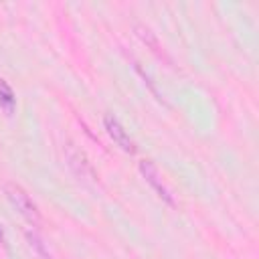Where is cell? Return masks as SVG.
I'll list each match as a JSON object with an SVG mask.
<instances>
[{
	"mask_svg": "<svg viewBox=\"0 0 259 259\" xmlns=\"http://www.w3.org/2000/svg\"><path fill=\"white\" fill-rule=\"evenodd\" d=\"M4 192H6V198L10 200V204L20 212V217L24 221H28L32 227H38L40 225V212L36 208V204L32 202V198L28 196V192L18 186V184H6L4 186Z\"/></svg>",
	"mask_w": 259,
	"mask_h": 259,
	"instance_id": "cell-1",
	"label": "cell"
},
{
	"mask_svg": "<svg viewBox=\"0 0 259 259\" xmlns=\"http://www.w3.org/2000/svg\"><path fill=\"white\" fill-rule=\"evenodd\" d=\"M63 150H65L67 166L71 168V172H73L77 178H81V180H89V182H95V180H97V174H95L91 162L87 160V156H85L75 144L67 142Z\"/></svg>",
	"mask_w": 259,
	"mask_h": 259,
	"instance_id": "cell-2",
	"label": "cell"
},
{
	"mask_svg": "<svg viewBox=\"0 0 259 259\" xmlns=\"http://www.w3.org/2000/svg\"><path fill=\"white\" fill-rule=\"evenodd\" d=\"M140 172L144 174V178H146V182L156 190V194L164 200V202H168V204H174V198H172V194H170V190H168V186L162 182V178H160V172H158V168L150 162V160H142L140 162Z\"/></svg>",
	"mask_w": 259,
	"mask_h": 259,
	"instance_id": "cell-3",
	"label": "cell"
},
{
	"mask_svg": "<svg viewBox=\"0 0 259 259\" xmlns=\"http://www.w3.org/2000/svg\"><path fill=\"white\" fill-rule=\"evenodd\" d=\"M103 125H105V132L109 134V138H111L123 152H130V154L136 152V146H134L132 138L125 134V130L121 127V123H119L113 115H105V117H103Z\"/></svg>",
	"mask_w": 259,
	"mask_h": 259,
	"instance_id": "cell-4",
	"label": "cell"
},
{
	"mask_svg": "<svg viewBox=\"0 0 259 259\" xmlns=\"http://www.w3.org/2000/svg\"><path fill=\"white\" fill-rule=\"evenodd\" d=\"M0 107H2L8 115H12V113H14V107H16V97H14L10 85H8L4 79H0Z\"/></svg>",
	"mask_w": 259,
	"mask_h": 259,
	"instance_id": "cell-5",
	"label": "cell"
},
{
	"mask_svg": "<svg viewBox=\"0 0 259 259\" xmlns=\"http://www.w3.org/2000/svg\"><path fill=\"white\" fill-rule=\"evenodd\" d=\"M136 32H138V36H140V38H142V40H144V42H146V45H148V47H150V49H152L160 59H166V53L162 51V47H160L158 38L154 36V32H152L150 28H146V26H140V24H138V26H136Z\"/></svg>",
	"mask_w": 259,
	"mask_h": 259,
	"instance_id": "cell-6",
	"label": "cell"
},
{
	"mask_svg": "<svg viewBox=\"0 0 259 259\" xmlns=\"http://www.w3.org/2000/svg\"><path fill=\"white\" fill-rule=\"evenodd\" d=\"M26 239H28V245H30V249H34V253L40 257V259H53V255L49 253V249L45 247V243L38 239V235L36 233H26Z\"/></svg>",
	"mask_w": 259,
	"mask_h": 259,
	"instance_id": "cell-7",
	"label": "cell"
},
{
	"mask_svg": "<svg viewBox=\"0 0 259 259\" xmlns=\"http://www.w3.org/2000/svg\"><path fill=\"white\" fill-rule=\"evenodd\" d=\"M0 243L4 245V233H2V229H0Z\"/></svg>",
	"mask_w": 259,
	"mask_h": 259,
	"instance_id": "cell-8",
	"label": "cell"
}]
</instances>
